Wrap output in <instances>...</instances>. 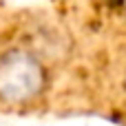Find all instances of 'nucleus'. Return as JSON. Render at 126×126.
<instances>
[{
  "mask_svg": "<svg viewBox=\"0 0 126 126\" xmlns=\"http://www.w3.org/2000/svg\"><path fill=\"white\" fill-rule=\"evenodd\" d=\"M47 75L42 62L24 51L11 49L0 55V100L9 104H22L40 95Z\"/></svg>",
  "mask_w": 126,
  "mask_h": 126,
  "instance_id": "nucleus-1",
  "label": "nucleus"
}]
</instances>
